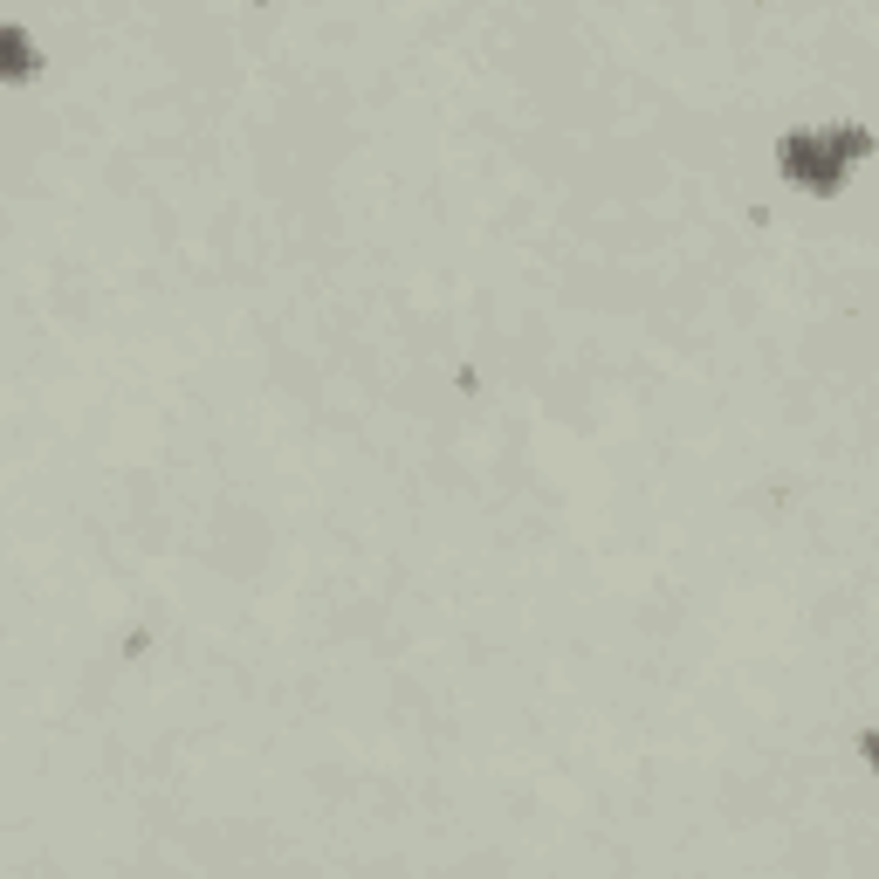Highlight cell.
I'll return each instance as SVG.
<instances>
[{"label": "cell", "instance_id": "1", "mask_svg": "<svg viewBox=\"0 0 879 879\" xmlns=\"http://www.w3.org/2000/svg\"><path fill=\"white\" fill-rule=\"evenodd\" d=\"M790 172H797V179H831V145L790 138Z\"/></svg>", "mask_w": 879, "mask_h": 879}, {"label": "cell", "instance_id": "2", "mask_svg": "<svg viewBox=\"0 0 879 879\" xmlns=\"http://www.w3.org/2000/svg\"><path fill=\"white\" fill-rule=\"evenodd\" d=\"M28 70H35V49L14 28H0V76H28Z\"/></svg>", "mask_w": 879, "mask_h": 879}]
</instances>
